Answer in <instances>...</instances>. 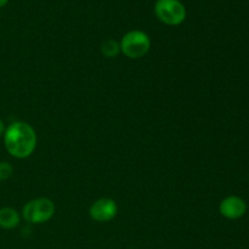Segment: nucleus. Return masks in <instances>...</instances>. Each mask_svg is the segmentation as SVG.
Returning a JSON list of instances; mask_svg holds the SVG:
<instances>
[{
    "label": "nucleus",
    "instance_id": "6",
    "mask_svg": "<svg viewBox=\"0 0 249 249\" xmlns=\"http://www.w3.org/2000/svg\"><path fill=\"white\" fill-rule=\"evenodd\" d=\"M219 211L224 218L235 220V219H240L245 215L247 212V204L241 197L229 196L221 201Z\"/></svg>",
    "mask_w": 249,
    "mask_h": 249
},
{
    "label": "nucleus",
    "instance_id": "7",
    "mask_svg": "<svg viewBox=\"0 0 249 249\" xmlns=\"http://www.w3.org/2000/svg\"><path fill=\"white\" fill-rule=\"evenodd\" d=\"M21 216L16 209L11 207L0 208V228L5 230H12L19 224Z\"/></svg>",
    "mask_w": 249,
    "mask_h": 249
},
{
    "label": "nucleus",
    "instance_id": "2",
    "mask_svg": "<svg viewBox=\"0 0 249 249\" xmlns=\"http://www.w3.org/2000/svg\"><path fill=\"white\" fill-rule=\"evenodd\" d=\"M121 51L131 60L143 57L151 49V39L145 32L134 29L123 36L121 43Z\"/></svg>",
    "mask_w": 249,
    "mask_h": 249
},
{
    "label": "nucleus",
    "instance_id": "10",
    "mask_svg": "<svg viewBox=\"0 0 249 249\" xmlns=\"http://www.w3.org/2000/svg\"><path fill=\"white\" fill-rule=\"evenodd\" d=\"M4 133H5V125H4V122H2L1 119H0V136L4 135Z\"/></svg>",
    "mask_w": 249,
    "mask_h": 249
},
{
    "label": "nucleus",
    "instance_id": "5",
    "mask_svg": "<svg viewBox=\"0 0 249 249\" xmlns=\"http://www.w3.org/2000/svg\"><path fill=\"white\" fill-rule=\"evenodd\" d=\"M118 213V206L116 201L111 198H100L91 204L89 214L92 220L97 223H107L116 218Z\"/></svg>",
    "mask_w": 249,
    "mask_h": 249
},
{
    "label": "nucleus",
    "instance_id": "4",
    "mask_svg": "<svg viewBox=\"0 0 249 249\" xmlns=\"http://www.w3.org/2000/svg\"><path fill=\"white\" fill-rule=\"evenodd\" d=\"M155 14L167 26H179L186 18V7L180 0H157Z\"/></svg>",
    "mask_w": 249,
    "mask_h": 249
},
{
    "label": "nucleus",
    "instance_id": "1",
    "mask_svg": "<svg viewBox=\"0 0 249 249\" xmlns=\"http://www.w3.org/2000/svg\"><path fill=\"white\" fill-rule=\"evenodd\" d=\"M2 136L7 152L18 160L28 158L36 147V130L24 122H15L10 124L7 129H5Z\"/></svg>",
    "mask_w": 249,
    "mask_h": 249
},
{
    "label": "nucleus",
    "instance_id": "11",
    "mask_svg": "<svg viewBox=\"0 0 249 249\" xmlns=\"http://www.w3.org/2000/svg\"><path fill=\"white\" fill-rule=\"evenodd\" d=\"M7 2H9V0H0V7L5 6V5H6Z\"/></svg>",
    "mask_w": 249,
    "mask_h": 249
},
{
    "label": "nucleus",
    "instance_id": "8",
    "mask_svg": "<svg viewBox=\"0 0 249 249\" xmlns=\"http://www.w3.org/2000/svg\"><path fill=\"white\" fill-rule=\"evenodd\" d=\"M121 53V45L114 39H107L101 45V53L105 57H116Z\"/></svg>",
    "mask_w": 249,
    "mask_h": 249
},
{
    "label": "nucleus",
    "instance_id": "3",
    "mask_svg": "<svg viewBox=\"0 0 249 249\" xmlns=\"http://www.w3.org/2000/svg\"><path fill=\"white\" fill-rule=\"evenodd\" d=\"M55 204L46 197H39L24 204L22 218L31 224H43L50 220L55 214Z\"/></svg>",
    "mask_w": 249,
    "mask_h": 249
},
{
    "label": "nucleus",
    "instance_id": "9",
    "mask_svg": "<svg viewBox=\"0 0 249 249\" xmlns=\"http://www.w3.org/2000/svg\"><path fill=\"white\" fill-rule=\"evenodd\" d=\"M14 174V168L9 162H0V181L10 179Z\"/></svg>",
    "mask_w": 249,
    "mask_h": 249
}]
</instances>
